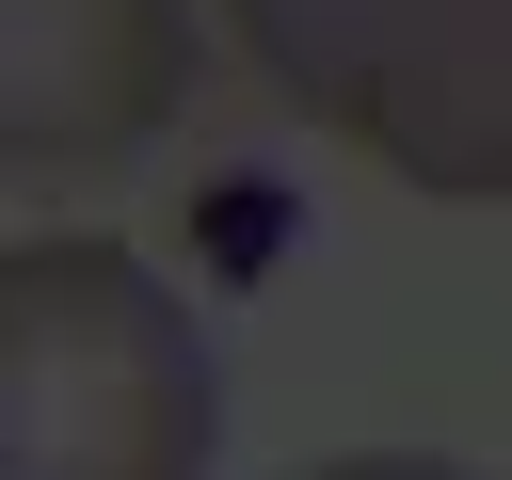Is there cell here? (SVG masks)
<instances>
[{"label":"cell","instance_id":"1","mask_svg":"<svg viewBox=\"0 0 512 480\" xmlns=\"http://www.w3.org/2000/svg\"><path fill=\"white\" fill-rule=\"evenodd\" d=\"M224 352L144 240H0V480H208Z\"/></svg>","mask_w":512,"mask_h":480},{"label":"cell","instance_id":"2","mask_svg":"<svg viewBox=\"0 0 512 480\" xmlns=\"http://www.w3.org/2000/svg\"><path fill=\"white\" fill-rule=\"evenodd\" d=\"M224 32L384 192L512 208V0H224Z\"/></svg>","mask_w":512,"mask_h":480},{"label":"cell","instance_id":"3","mask_svg":"<svg viewBox=\"0 0 512 480\" xmlns=\"http://www.w3.org/2000/svg\"><path fill=\"white\" fill-rule=\"evenodd\" d=\"M192 96V0H0V160L80 176L176 128Z\"/></svg>","mask_w":512,"mask_h":480},{"label":"cell","instance_id":"4","mask_svg":"<svg viewBox=\"0 0 512 480\" xmlns=\"http://www.w3.org/2000/svg\"><path fill=\"white\" fill-rule=\"evenodd\" d=\"M304 480H480V464H448V448H336V464H304Z\"/></svg>","mask_w":512,"mask_h":480}]
</instances>
